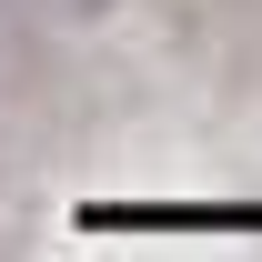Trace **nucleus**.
<instances>
[{"mask_svg":"<svg viewBox=\"0 0 262 262\" xmlns=\"http://www.w3.org/2000/svg\"><path fill=\"white\" fill-rule=\"evenodd\" d=\"M20 10H31V20H51V31H101L121 0H20Z\"/></svg>","mask_w":262,"mask_h":262,"instance_id":"obj_1","label":"nucleus"}]
</instances>
